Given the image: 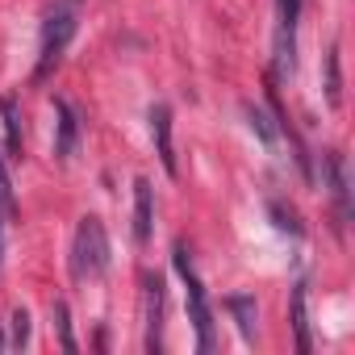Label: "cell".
<instances>
[{"instance_id":"obj_1","label":"cell","mask_w":355,"mask_h":355,"mask_svg":"<svg viewBox=\"0 0 355 355\" xmlns=\"http://www.w3.org/2000/svg\"><path fill=\"white\" fill-rule=\"evenodd\" d=\"M76 26H80V0H55V5L46 9V21H42V46H38V67H34V80H46L67 42L76 38Z\"/></svg>"},{"instance_id":"obj_2","label":"cell","mask_w":355,"mask_h":355,"mask_svg":"<svg viewBox=\"0 0 355 355\" xmlns=\"http://www.w3.org/2000/svg\"><path fill=\"white\" fill-rule=\"evenodd\" d=\"M109 268V234L101 218H80L71 239V280H96Z\"/></svg>"},{"instance_id":"obj_3","label":"cell","mask_w":355,"mask_h":355,"mask_svg":"<svg viewBox=\"0 0 355 355\" xmlns=\"http://www.w3.org/2000/svg\"><path fill=\"white\" fill-rule=\"evenodd\" d=\"M175 272H180V280H184V288H189V318H193V326H197V347L201 351H214V309H209V301H205V288H201V280H197V272H193V259H189V247L184 243H175Z\"/></svg>"},{"instance_id":"obj_4","label":"cell","mask_w":355,"mask_h":355,"mask_svg":"<svg viewBox=\"0 0 355 355\" xmlns=\"http://www.w3.org/2000/svg\"><path fill=\"white\" fill-rule=\"evenodd\" d=\"M305 0H276V71L297 67V21H301Z\"/></svg>"},{"instance_id":"obj_5","label":"cell","mask_w":355,"mask_h":355,"mask_svg":"<svg viewBox=\"0 0 355 355\" xmlns=\"http://www.w3.org/2000/svg\"><path fill=\"white\" fill-rule=\"evenodd\" d=\"M142 322H146V351L155 355L163 347V280L159 276H142Z\"/></svg>"},{"instance_id":"obj_6","label":"cell","mask_w":355,"mask_h":355,"mask_svg":"<svg viewBox=\"0 0 355 355\" xmlns=\"http://www.w3.org/2000/svg\"><path fill=\"white\" fill-rule=\"evenodd\" d=\"M150 138H155V155L163 163L167 175H175V150H171V109L167 105H150Z\"/></svg>"},{"instance_id":"obj_7","label":"cell","mask_w":355,"mask_h":355,"mask_svg":"<svg viewBox=\"0 0 355 355\" xmlns=\"http://www.w3.org/2000/svg\"><path fill=\"white\" fill-rule=\"evenodd\" d=\"M150 226H155V197H150V180H134V243H150Z\"/></svg>"},{"instance_id":"obj_8","label":"cell","mask_w":355,"mask_h":355,"mask_svg":"<svg viewBox=\"0 0 355 355\" xmlns=\"http://www.w3.org/2000/svg\"><path fill=\"white\" fill-rule=\"evenodd\" d=\"M326 171H330V193H334L338 226H347V218H351V189H347V159H343L338 150H330V159H326Z\"/></svg>"},{"instance_id":"obj_9","label":"cell","mask_w":355,"mask_h":355,"mask_svg":"<svg viewBox=\"0 0 355 355\" xmlns=\"http://www.w3.org/2000/svg\"><path fill=\"white\" fill-rule=\"evenodd\" d=\"M55 113H59V142H55V155H59V159H71L76 138H80V121H76V113H71L67 101H55Z\"/></svg>"},{"instance_id":"obj_10","label":"cell","mask_w":355,"mask_h":355,"mask_svg":"<svg viewBox=\"0 0 355 355\" xmlns=\"http://www.w3.org/2000/svg\"><path fill=\"white\" fill-rule=\"evenodd\" d=\"M309 293L305 284L293 288V330H297V351H313V338H309V309H305Z\"/></svg>"},{"instance_id":"obj_11","label":"cell","mask_w":355,"mask_h":355,"mask_svg":"<svg viewBox=\"0 0 355 355\" xmlns=\"http://www.w3.org/2000/svg\"><path fill=\"white\" fill-rule=\"evenodd\" d=\"M226 309L239 318V330H243V338H247V343H255V318H259L255 301H251V297H230V301H226Z\"/></svg>"},{"instance_id":"obj_12","label":"cell","mask_w":355,"mask_h":355,"mask_svg":"<svg viewBox=\"0 0 355 355\" xmlns=\"http://www.w3.org/2000/svg\"><path fill=\"white\" fill-rule=\"evenodd\" d=\"M326 101H330V109H338V105H343V80H338V46H330V55H326Z\"/></svg>"},{"instance_id":"obj_13","label":"cell","mask_w":355,"mask_h":355,"mask_svg":"<svg viewBox=\"0 0 355 355\" xmlns=\"http://www.w3.org/2000/svg\"><path fill=\"white\" fill-rule=\"evenodd\" d=\"M0 113H5V134H9V146L21 150V125H17V105L13 101H0Z\"/></svg>"},{"instance_id":"obj_14","label":"cell","mask_w":355,"mask_h":355,"mask_svg":"<svg viewBox=\"0 0 355 355\" xmlns=\"http://www.w3.org/2000/svg\"><path fill=\"white\" fill-rule=\"evenodd\" d=\"M0 209H5L9 218H17V197H13V180H9L5 159H0Z\"/></svg>"},{"instance_id":"obj_15","label":"cell","mask_w":355,"mask_h":355,"mask_svg":"<svg viewBox=\"0 0 355 355\" xmlns=\"http://www.w3.org/2000/svg\"><path fill=\"white\" fill-rule=\"evenodd\" d=\"M51 318H55V326H59L63 351H76V338H71V322H67V305H63V301H55V305H51Z\"/></svg>"},{"instance_id":"obj_16","label":"cell","mask_w":355,"mask_h":355,"mask_svg":"<svg viewBox=\"0 0 355 355\" xmlns=\"http://www.w3.org/2000/svg\"><path fill=\"white\" fill-rule=\"evenodd\" d=\"M13 347H26L30 343V313L26 309H13V338H9Z\"/></svg>"},{"instance_id":"obj_17","label":"cell","mask_w":355,"mask_h":355,"mask_svg":"<svg viewBox=\"0 0 355 355\" xmlns=\"http://www.w3.org/2000/svg\"><path fill=\"white\" fill-rule=\"evenodd\" d=\"M247 117H251V125H255V134H259V138H263V142L272 146V125H268V117H263V113H259L255 105H247Z\"/></svg>"},{"instance_id":"obj_18","label":"cell","mask_w":355,"mask_h":355,"mask_svg":"<svg viewBox=\"0 0 355 355\" xmlns=\"http://www.w3.org/2000/svg\"><path fill=\"white\" fill-rule=\"evenodd\" d=\"M0 347H5V338H0Z\"/></svg>"},{"instance_id":"obj_19","label":"cell","mask_w":355,"mask_h":355,"mask_svg":"<svg viewBox=\"0 0 355 355\" xmlns=\"http://www.w3.org/2000/svg\"><path fill=\"white\" fill-rule=\"evenodd\" d=\"M0 251H5V243H0Z\"/></svg>"}]
</instances>
